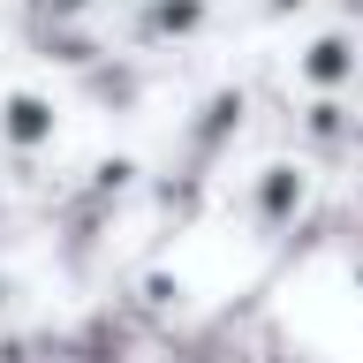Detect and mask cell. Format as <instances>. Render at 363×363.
Returning a JSON list of instances; mask_svg holds the SVG:
<instances>
[{"label":"cell","mask_w":363,"mask_h":363,"mask_svg":"<svg viewBox=\"0 0 363 363\" xmlns=\"http://www.w3.org/2000/svg\"><path fill=\"white\" fill-rule=\"evenodd\" d=\"M311 197H318V174L303 167V159H265V167L235 189V220H242L257 242H280V235L303 227Z\"/></svg>","instance_id":"1"},{"label":"cell","mask_w":363,"mask_h":363,"mask_svg":"<svg viewBox=\"0 0 363 363\" xmlns=\"http://www.w3.org/2000/svg\"><path fill=\"white\" fill-rule=\"evenodd\" d=\"M295 84L303 99H348L363 84V38L356 30H318L295 45Z\"/></svg>","instance_id":"2"},{"label":"cell","mask_w":363,"mask_h":363,"mask_svg":"<svg viewBox=\"0 0 363 363\" xmlns=\"http://www.w3.org/2000/svg\"><path fill=\"white\" fill-rule=\"evenodd\" d=\"M61 99H45L38 84H8L0 91V152H16V159H38L61 144Z\"/></svg>","instance_id":"3"},{"label":"cell","mask_w":363,"mask_h":363,"mask_svg":"<svg viewBox=\"0 0 363 363\" xmlns=\"http://www.w3.org/2000/svg\"><path fill=\"white\" fill-rule=\"evenodd\" d=\"M204 23H212V8H204V0H136L129 38H144V45H174V38H197Z\"/></svg>","instance_id":"4"},{"label":"cell","mask_w":363,"mask_h":363,"mask_svg":"<svg viewBox=\"0 0 363 363\" xmlns=\"http://www.w3.org/2000/svg\"><path fill=\"white\" fill-rule=\"evenodd\" d=\"M303 121H311V144L318 152H348V144H356V113H348V99H311V106H303Z\"/></svg>","instance_id":"5"}]
</instances>
